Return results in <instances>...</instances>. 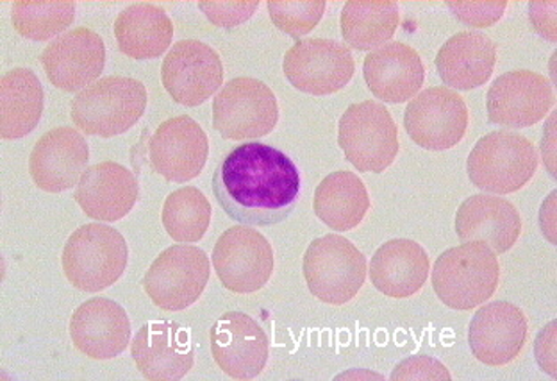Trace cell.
I'll return each mask as SVG.
<instances>
[{
  "label": "cell",
  "mask_w": 557,
  "mask_h": 381,
  "mask_svg": "<svg viewBox=\"0 0 557 381\" xmlns=\"http://www.w3.org/2000/svg\"><path fill=\"white\" fill-rule=\"evenodd\" d=\"M40 61L55 88L66 94H79L90 88L104 71V41L88 27H75L50 41L41 52Z\"/></svg>",
  "instance_id": "2e32d148"
},
{
  "label": "cell",
  "mask_w": 557,
  "mask_h": 381,
  "mask_svg": "<svg viewBox=\"0 0 557 381\" xmlns=\"http://www.w3.org/2000/svg\"><path fill=\"white\" fill-rule=\"evenodd\" d=\"M44 113V86L30 69H13L0 81V136L16 140L35 131Z\"/></svg>",
  "instance_id": "83f0119b"
},
{
  "label": "cell",
  "mask_w": 557,
  "mask_h": 381,
  "mask_svg": "<svg viewBox=\"0 0 557 381\" xmlns=\"http://www.w3.org/2000/svg\"><path fill=\"white\" fill-rule=\"evenodd\" d=\"M129 260L124 235L106 224H86L66 242L61 263L70 285L81 292L106 291L122 278Z\"/></svg>",
  "instance_id": "277c9868"
},
{
  "label": "cell",
  "mask_w": 557,
  "mask_h": 381,
  "mask_svg": "<svg viewBox=\"0 0 557 381\" xmlns=\"http://www.w3.org/2000/svg\"><path fill=\"white\" fill-rule=\"evenodd\" d=\"M400 24L394 0H348L342 11V35L356 51L386 46Z\"/></svg>",
  "instance_id": "f546056e"
},
{
  "label": "cell",
  "mask_w": 557,
  "mask_h": 381,
  "mask_svg": "<svg viewBox=\"0 0 557 381\" xmlns=\"http://www.w3.org/2000/svg\"><path fill=\"white\" fill-rule=\"evenodd\" d=\"M528 333V319L517 305L493 302L475 311L468 330V342L481 364L508 366L522 352Z\"/></svg>",
  "instance_id": "ffe728a7"
},
{
  "label": "cell",
  "mask_w": 557,
  "mask_h": 381,
  "mask_svg": "<svg viewBox=\"0 0 557 381\" xmlns=\"http://www.w3.org/2000/svg\"><path fill=\"white\" fill-rule=\"evenodd\" d=\"M304 280L317 299L344 306L367 280V258L345 236L325 235L309 244L302 258Z\"/></svg>",
  "instance_id": "5b68a950"
},
{
  "label": "cell",
  "mask_w": 557,
  "mask_h": 381,
  "mask_svg": "<svg viewBox=\"0 0 557 381\" xmlns=\"http://www.w3.org/2000/svg\"><path fill=\"white\" fill-rule=\"evenodd\" d=\"M147 108V88L135 77L111 76L79 91L72 101V121L85 135H124Z\"/></svg>",
  "instance_id": "3957f363"
},
{
  "label": "cell",
  "mask_w": 557,
  "mask_h": 381,
  "mask_svg": "<svg viewBox=\"0 0 557 381\" xmlns=\"http://www.w3.org/2000/svg\"><path fill=\"white\" fill-rule=\"evenodd\" d=\"M473 185L493 194H512L533 180L537 152L533 142L511 131H493L473 146L467 161Z\"/></svg>",
  "instance_id": "8992f818"
},
{
  "label": "cell",
  "mask_w": 557,
  "mask_h": 381,
  "mask_svg": "<svg viewBox=\"0 0 557 381\" xmlns=\"http://www.w3.org/2000/svg\"><path fill=\"white\" fill-rule=\"evenodd\" d=\"M213 194L234 221L274 226L294 211L300 172L283 151L261 142H247L234 147L214 169Z\"/></svg>",
  "instance_id": "6da1fadb"
},
{
  "label": "cell",
  "mask_w": 557,
  "mask_h": 381,
  "mask_svg": "<svg viewBox=\"0 0 557 381\" xmlns=\"http://www.w3.org/2000/svg\"><path fill=\"white\" fill-rule=\"evenodd\" d=\"M213 267L227 291L252 294L272 278L274 249L252 226L230 228L214 244Z\"/></svg>",
  "instance_id": "8fae6325"
},
{
  "label": "cell",
  "mask_w": 557,
  "mask_h": 381,
  "mask_svg": "<svg viewBox=\"0 0 557 381\" xmlns=\"http://www.w3.org/2000/svg\"><path fill=\"white\" fill-rule=\"evenodd\" d=\"M554 102L556 94L547 77L533 71L506 72L487 90V119L498 126L523 130L543 121Z\"/></svg>",
  "instance_id": "5bb4252c"
},
{
  "label": "cell",
  "mask_w": 557,
  "mask_h": 381,
  "mask_svg": "<svg viewBox=\"0 0 557 381\" xmlns=\"http://www.w3.org/2000/svg\"><path fill=\"white\" fill-rule=\"evenodd\" d=\"M456 233L461 242H484L495 255H504L522 233V217L503 197L478 194L459 206Z\"/></svg>",
  "instance_id": "cb8c5ba5"
},
{
  "label": "cell",
  "mask_w": 557,
  "mask_h": 381,
  "mask_svg": "<svg viewBox=\"0 0 557 381\" xmlns=\"http://www.w3.org/2000/svg\"><path fill=\"white\" fill-rule=\"evenodd\" d=\"M556 327L557 322L553 321L543 328L534 342V356L543 371L556 378Z\"/></svg>",
  "instance_id": "8d00e7d4"
},
{
  "label": "cell",
  "mask_w": 557,
  "mask_h": 381,
  "mask_svg": "<svg viewBox=\"0 0 557 381\" xmlns=\"http://www.w3.org/2000/svg\"><path fill=\"white\" fill-rule=\"evenodd\" d=\"M258 0H231V2H216V0H200L199 8L208 21L219 27H236L250 21L258 10Z\"/></svg>",
  "instance_id": "e575fe53"
},
{
  "label": "cell",
  "mask_w": 557,
  "mask_h": 381,
  "mask_svg": "<svg viewBox=\"0 0 557 381\" xmlns=\"http://www.w3.org/2000/svg\"><path fill=\"white\" fill-rule=\"evenodd\" d=\"M270 19L292 38L308 35L325 13V0H269Z\"/></svg>",
  "instance_id": "d6a6232c"
},
{
  "label": "cell",
  "mask_w": 557,
  "mask_h": 381,
  "mask_svg": "<svg viewBox=\"0 0 557 381\" xmlns=\"http://www.w3.org/2000/svg\"><path fill=\"white\" fill-rule=\"evenodd\" d=\"M138 180L115 161H102L83 172L74 197L94 221L124 219L138 201Z\"/></svg>",
  "instance_id": "7402d4cb"
},
{
  "label": "cell",
  "mask_w": 557,
  "mask_h": 381,
  "mask_svg": "<svg viewBox=\"0 0 557 381\" xmlns=\"http://www.w3.org/2000/svg\"><path fill=\"white\" fill-rule=\"evenodd\" d=\"M497 63V47L478 30L448 38L436 56L440 77L450 90H473L490 81Z\"/></svg>",
  "instance_id": "d4e9b609"
},
{
  "label": "cell",
  "mask_w": 557,
  "mask_h": 381,
  "mask_svg": "<svg viewBox=\"0 0 557 381\" xmlns=\"http://www.w3.org/2000/svg\"><path fill=\"white\" fill-rule=\"evenodd\" d=\"M404 127L422 149L447 151L467 135V102L447 86H431L406 106Z\"/></svg>",
  "instance_id": "7c38bea8"
},
{
  "label": "cell",
  "mask_w": 557,
  "mask_h": 381,
  "mask_svg": "<svg viewBox=\"0 0 557 381\" xmlns=\"http://www.w3.org/2000/svg\"><path fill=\"white\" fill-rule=\"evenodd\" d=\"M224 81L219 52L200 40H181L164 56L161 83L177 105L195 108L216 94Z\"/></svg>",
  "instance_id": "4fadbf2b"
},
{
  "label": "cell",
  "mask_w": 557,
  "mask_h": 381,
  "mask_svg": "<svg viewBox=\"0 0 557 381\" xmlns=\"http://www.w3.org/2000/svg\"><path fill=\"white\" fill-rule=\"evenodd\" d=\"M211 353L233 380H255L269 361V335L244 311H227L209 331Z\"/></svg>",
  "instance_id": "9a60e30c"
},
{
  "label": "cell",
  "mask_w": 557,
  "mask_h": 381,
  "mask_svg": "<svg viewBox=\"0 0 557 381\" xmlns=\"http://www.w3.org/2000/svg\"><path fill=\"white\" fill-rule=\"evenodd\" d=\"M394 381H413V380H431V381H450V372L442 361L436 360L433 356L417 355L404 358L394 371L392 378Z\"/></svg>",
  "instance_id": "d590c367"
},
{
  "label": "cell",
  "mask_w": 557,
  "mask_h": 381,
  "mask_svg": "<svg viewBox=\"0 0 557 381\" xmlns=\"http://www.w3.org/2000/svg\"><path fill=\"white\" fill-rule=\"evenodd\" d=\"M554 127H556V113H553V119L545 127V136H543V160L547 165V171L556 177V156H554V147H556V135H554Z\"/></svg>",
  "instance_id": "f35d334b"
},
{
  "label": "cell",
  "mask_w": 557,
  "mask_h": 381,
  "mask_svg": "<svg viewBox=\"0 0 557 381\" xmlns=\"http://www.w3.org/2000/svg\"><path fill=\"white\" fill-rule=\"evenodd\" d=\"M363 76L379 101L400 105L422 90L425 66L413 47L392 41L364 58Z\"/></svg>",
  "instance_id": "603a6c76"
},
{
  "label": "cell",
  "mask_w": 557,
  "mask_h": 381,
  "mask_svg": "<svg viewBox=\"0 0 557 381\" xmlns=\"http://www.w3.org/2000/svg\"><path fill=\"white\" fill-rule=\"evenodd\" d=\"M277 97L255 77H234L214 96L213 127L225 140H256L274 131Z\"/></svg>",
  "instance_id": "ba28073f"
},
{
  "label": "cell",
  "mask_w": 557,
  "mask_h": 381,
  "mask_svg": "<svg viewBox=\"0 0 557 381\" xmlns=\"http://www.w3.org/2000/svg\"><path fill=\"white\" fill-rule=\"evenodd\" d=\"M70 336L75 349L94 360L115 358L129 346V316L119 303L108 297H94L74 311Z\"/></svg>",
  "instance_id": "44dd1931"
},
{
  "label": "cell",
  "mask_w": 557,
  "mask_h": 381,
  "mask_svg": "<svg viewBox=\"0 0 557 381\" xmlns=\"http://www.w3.org/2000/svg\"><path fill=\"white\" fill-rule=\"evenodd\" d=\"M284 76L308 96H333L350 83L356 72L352 52L327 38H308L284 56Z\"/></svg>",
  "instance_id": "30bf717a"
},
{
  "label": "cell",
  "mask_w": 557,
  "mask_h": 381,
  "mask_svg": "<svg viewBox=\"0 0 557 381\" xmlns=\"http://www.w3.org/2000/svg\"><path fill=\"white\" fill-rule=\"evenodd\" d=\"M150 165L170 183H186L199 176L209 156L205 130L188 115L164 121L150 140Z\"/></svg>",
  "instance_id": "e0dca14e"
},
{
  "label": "cell",
  "mask_w": 557,
  "mask_h": 381,
  "mask_svg": "<svg viewBox=\"0 0 557 381\" xmlns=\"http://www.w3.org/2000/svg\"><path fill=\"white\" fill-rule=\"evenodd\" d=\"M429 266L428 253L418 242L395 238L373 253L370 280L384 296L406 299L425 285Z\"/></svg>",
  "instance_id": "484cf974"
},
{
  "label": "cell",
  "mask_w": 557,
  "mask_h": 381,
  "mask_svg": "<svg viewBox=\"0 0 557 381\" xmlns=\"http://www.w3.org/2000/svg\"><path fill=\"white\" fill-rule=\"evenodd\" d=\"M447 5L454 15L458 16L459 22L472 27H490L503 19L508 2L506 0H486V2L450 0Z\"/></svg>",
  "instance_id": "836d02e7"
},
{
  "label": "cell",
  "mask_w": 557,
  "mask_h": 381,
  "mask_svg": "<svg viewBox=\"0 0 557 381\" xmlns=\"http://www.w3.org/2000/svg\"><path fill=\"white\" fill-rule=\"evenodd\" d=\"M131 355L149 381L183 380L195 364L189 330L177 322H149L139 328Z\"/></svg>",
  "instance_id": "ac0fdd59"
},
{
  "label": "cell",
  "mask_w": 557,
  "mask_h": 381,
  "mask_svg": "<svg viewBox=\"0 0 557 381\" xmlns=\"http://www.w3.org/2000/svg\"><path fill=\"white\" fill-rule=\"evenodd\" d=\"M314 213L334 231H350L364 221L370 196L361 177L352 172L336 171L322 180L313 199Z\"/></svg>",
  "instance_id": "f1b7e54d"
},
{
  "label": "cell",
  "mask_w": 557,
  "mask_h": 381,
  "mask_svg": "<svg viewBox=\"0 0 557 381\" xmlns=\"http://www.w3.org/2000/svg\"><path fill=\"white\" fill-rule=\"evenodd\" d=\"M120 51L133 60H154L164 54L174 38V24L160 5L135 2L115 22Z\"/></svg>",
  "instance_id": "4316f807"
},
{
  "label": "cell",
  "mask_w": 557,
  "mask_h": 381,
  "mask_svg": "<svg viewBox=\"0 0 557 381\" xmlns=\"http://www.w3.org/2000/svg\"><path fill=\"white\" fill-rule=\"evenodd\" d=\"M90 160L85 136L74 127L47 131L30 152L29 172L35 185L49 194H60L79 185Z\"/></svg>",
  "instance_id": "d6986e66"
},
{
  "label": "cell",
  "mask_w": 557,
  "mask_h": 381,
  "mask_svg": "<svg viewBox=\"0 0 557 381\" xmlns=\"http://www.w3.org/2000/svg\"><path fill=\"white\" fill-rule=\"evenodd\" d=\"M209 272L211 263L202 249L177 244L164 249L145 272L144 288L161 310H186L202 296Z\"/></svg>",
  "instance_id": "9c48e42d"
},
{
  "label": "cell",
  "mask_w": 557,
  "mask_h": 381,
  "mask_svg": "<svg viewBox=\"0 0 557 381\" xmlns=\"http://www.w3.org/2000/svg\"><path fill=\"white\" fill-rule=\"evenodd\" d=\"M338 144L359 172L386 171L398 149V130L388 108L377 101L350 105L339 119Z\"/></svg>",
  "instance_id": "52a82bcc"
},
{
  "label": "cell",
  "mask_w": 557,
  "mask_h": 381,
  "mask_svg": "<svg viewBox=\"0 0 557 381\" xmlns=\"http://www.w3.org/2000/svg\"><path fill=\"white\" fill-rule=\"evenodd\" d=\"M529 13L534 29L543 38L556 41V2H531Z\"/></svg>",
  "instance_id": "74e56055"
},
{
  "label": "cell",
  "mask_w": 557,
  "mask_h": 381,
  "mask_svg": "<svg viewBox=\"0 0 557 381\" xmlns=\"http://www.w3.org/2000/svg\"><path fill=\"white\" fill-rule=\"evenodd\" d=\"M500 280L497 255L484 242H463L440 256L433 269V288L453 310H472L495 294Z\"/></svg>",
  "instance_id": "7a4b0ae2"
},
{
  "label": "cell",
  "mask_w": 557,
  "mask_h": 381,
  "mask_svg": "<svg viewBox=\"0 0 557 381\" xmlns=\"http://www.w3.org/2000/svg\"><path fill=\"white\" fill-rule=\"evenodd\" d=\"M211 213L208 197L199 188L183 186L164 199L161 221L175 242L194 244L205 238Z\"/></svg>",
  "instance_id": "4dcf8cb0"
},
{
  "label": "cell",
  "mask_w": 557,
  "mask_h": 381,
  "mask_svg": "<svg viewBox=\"0 0 557 381\" xmlns=\"http://www.w3.org/2000/svg\"><path fill=\"white\" fill-rule=\"evenodd\" d=\"M74 19L72 0H16L11 8V22L16 33L27 40L46 41L61 36Z\"/></svg>",
  "instance_id": "1f68e13d"
}]
</instances>
